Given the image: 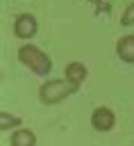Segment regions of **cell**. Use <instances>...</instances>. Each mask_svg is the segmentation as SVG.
<instances>
[{
  "mask_svg": "<svg viewBox=\"0 0 134 146\" xmlns=\"http://www.w3.org/2000/svg\"><path fill=\"white\" fill-rule=\"evenodd\" d=\"M18 59H20L23 66H27V68H30L32 73H36V75H48V73L52 71V59H50L41 48L32 46V43H25V46L18 48Z\"/></svg>",
  "mask_w": 134,
  "mask_h": 146,
  "instance_id": "obj_1",
  "label": "cell"
},
{
  "mask_svg": "<svg viewBox=\"0 0 134 146\" xmlns=\"http://www.w3.org/2000/svg\"><path fill=\"white\" fill-rule=\"evenodd\" d=\"M70 94H75V89L68 84V80H45L39 87V100L43 105H57L64 98H68Z\"/></svg>",
  "mask_w": 134,
  "mask_h": 146,
  "instance_id": "obj_2",
  "label": "cell"
},
{
  "mask_svg": "<svg viewBox=\"0 0 134 146\" xmlns=\"http://www.w3.org/2000/svg\"><path fill=\"white\" fill-rule=\"evenodd\" d=\"M36 30H39V23H36V18L32 14H18L16 16V21H14V34L18 39H30V36L36 34Z\"/></svg>",
  "mask_w": 134,
  "mask_h": 146,
  "instance_id": "obj_3",
  "label": "cell"
},
{
  "mask_svg": "<svg viewBox=\"0 0 134 146\" xmlns=\"http://www.w3.org/2000/svg\"><path fill=\"white\" fill-rule=\"evenodd\" d=\"M91 125L98 132H109L116 125V114L109 107H95L93 114H91Z\"/></svg>",
  "mask_w": 134,
  "mask_h": 146,
  "instance_id": "obj_4",
  "label": "cell"
},
{
  "mask_svg": "<svg viewBox=\"0 0 134 146\" xmlns=\"http://www.w3.org/2000/svg\"><path fill=\"white\" fill-rule=\"evenodd\" d=\"M86 75H89V71H86V66L82 64V62H70V64H66V68H64V80H68V84L77 91L79 89V84L86 80Z\"/></svg>",
  "mask_w": 134,
  "mask_h": 146,
  "instance_id": "obj_5",
  "label": "cell"
},
{
  "mask_svg": "<svg viewBox=\"0 0 134 146\" xmlns=\"http://www.w3.org/2000/svg\"><path fill=\"white\" fill-rule=\"evenodd\" d=\"M116 55L127 62V64H134V34H125L118 39L116 43Z\"/></svg>",
  "mask_w": 134,
  "mask_h": 146,
  "instance_id": "obj_6",
  "label": "cell"
},
{
  "mask_svg": "<svg viewBox=\"0 0 134 146\" xmlns=\"http://www.w3.org/2000/svg\"><path fill=\"white\" fill-rule=\"evenodd\" d=\"M9 144L11 146H36V135L27 128H18V130H14Z\"/></svg>",
  "mask_w": 134,
  "mask_h": 146,
  "instance_id": "obj_7",
  "label": "cell"
},
{
  "mask_svg": "<svg viewBox=\"0 0 134 146\" xmlns=\"http://www.w3.org/2000/svg\"><path fill=\"white\" fill-rule=\"evenodd\" d=\"M20 119L18 116H14V114H9V112H0V130H9V128H20Z\"/></svg>",
  "mask_w": 134,
  "mask_h": 146,
  "instance_id": "obj_8",
  "label": "cell"
},
{
  "mask_svg": "<svg viewBox=\"0 0 134 146\" xmlns=\"http://www.w3.org/2000/svg\"><path fill=\"white\" fill-rule=\"evenodd\" d=\"M120 25H134V2L127 5V9L123 11V18H120Z\"/></svg>",
  "mask_w": 134,
  "mask_h": 146,
  "instance_id": "obj_9",
  "label": "cell"
}]
</instances>
